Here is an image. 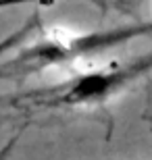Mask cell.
<instances>
[{
	"instance_id": "obj_3",
	"label": "cell",
	"mask_w": 152,
	"mask_h": 160,
	"mask_svg": "<svg viewBox=\"0 0 152 160\" xmlns=\"http://www.w3.org/2000/svg\"><path fill=\"white\" fill-rule=\"evenodd\" d=\"M38 21H40V19H38V15H31V17L27 19L23 25H19L17 29H13L8 36L2 38V40H0V58H2L4 54H8L11 50H15L19 44H23V42L27 40V38H29L31 33L38 29V27H40V25H38Z\"/></svg>"
},
{
	"instance_id": "obj_4",
	"label": "cell",
	"mask_w": 152,
	"mask_h": 160,
	"mask_svg": "<svg viewBox=\"0 0 152 160\" xmlns=\"http://www.w3.org/2000/svg\"><path fill=\"white\" fill-rule=\"evenodd\" d=\"M17 139H19L17 135H15V137H11V139H8V142H6L4 146L0 148V160H6L8 156H11V152H13V148H15V143H17Z\"/></svg>"
},
{
	"instance_id": "obj_2",
	"label": "cell",
	"mask_w": 152,
	"mask_h": 160,
	"mask_svg": "<svg viewBox=\"0 0 152 160\" xmlns=\"http://www.w3.org/2000/svg\"><path fill=\"white\" fill-rule=\"evenodd\" d=\"M148 33H152V21L88 31V33H59V36L42 38L34 46L25 48L17 58L0 67V75H6V77L31 75V73L44 71L50 67H59L65 62L86 58V56H94L98 52L111 50V48L121 46L134 38L148 36Z\"/></svg>"
},
{
	"instance_id": "obj_1",
	"label": "cell",
	"mask_w": 152,
	"mask_h": 160,
	"mask_svg": "<svg viewBox=\"0 0 152 160\" xmlns=\"http://www.w3.org/2000/svg\"><path fill=\"white\" fill-rule=\"evenodd\" d=\"M152 71V52L121 65H108L102 69L77 73L73 77L35 92L11 98L13 106L29 108H75V106H96L100 102L117 96L119 92L131 85L135 79Z\"/></svg>"
},
{
	"instance_id": "obj_5",
	"label": "cell",
	"mask_w": 152,
	"mask_h": 160,
	"mask_svg": "<svg viewBox=\"0 0 152 160\" xmlns=\"http://www.w3.org/2000/svg\"><path fill=\"white\" fill-rule=\"evenodd\" d=\"M31 2H46V0H0V8H11V6H19V4H31Z\"/></svg>"
}]
</instances>
